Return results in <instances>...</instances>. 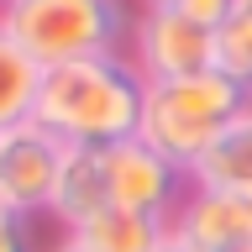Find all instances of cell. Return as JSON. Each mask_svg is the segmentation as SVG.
<instances>
[{
  "label": "cell",
  "instance_id": "cell-1",
  "mask_svg": "<svg viewBox=\"0 0 252 252\" xmlns=\"http://www.w3.org/2000/svg\"><path fill=\"white\" fill-rule=\"evenodd\" d=\"M147 79L131 68L126 53L110 58H74L58 68H42L32 121L47 126L68 147H110L137 137Z\"/></svg>",
  "mask_w": 252,
  "mask_h": 252
},
{
  "label": "cell",
  "instance_id": "cell-2",
  "mask_svg": "<svg viewBox=\"0 0 252 252\" xmlns=\"http://www.w3.org/2000/svg\"><path fill=\"white\" fill-rule=\"evenodd\" d=\"M247 105H252V94L242 90L236 79H226L220 68L163 79V84H147L137 137L147 142L163 163L189 173L205 158V147L216 142V131L231 121V116H242Z\"/></svg>",
  "mask_w": 252,
  "mask_h": 252
},
{
  "label": "cell",
  "instance_id": "cell-3",
  "mask_svg": "<svg viewBox=\"0 0 252 252\" xmlns=\"http://www.w3.org/2000/svg\"><path fill=\"white\" fill-rule=\"evenodd\" d=\"M0 27L16 37V47L42 68L74 58H110L126 53L131 16L126 0H5Z\"/></svg>",
  "mask_w": 252,
  "mask_h": 252
},
{
  "label": "cell",
  "instance_id": "cell-4",
  "mask_svg": "<svg viewBox=\"0 0 252 252\" xmlns=\"http://www.w3.org/2000/svg\"><path fill=\"white\" fill-rule=\"evenodd\" d=\"M68 158V142L53 137L47 126L21 121L0 131V210H11L16 220H42L58 194V173Z\"/></svg>",
  "mask_w": 252,
  "mask_h": 252
},
{
  "label": "cell",
  "instance_id": "cell-5",
  "mask_svg": "<svg viewBox=\"0 0 252 252\" xmlns=\"http://www.w3.org/2000/svg\"><path fill=\"white\" fill-rule=\"evenodd\" d=\"M126 58L147 84L205 74V68H216V32L184 21L179 11H137L131 37H126Z\"/></svg>",
  "mask_w": 252,
  "mask_h": 252
},
{
  "label": "cell",
  "instance_id": "cell-6",
  "mask_svg": "<svg viewBox=\"0 0 252 252\" xmlns=\"http://www.w3.org/2000/svg\"><path fill=\"white\" fill-rule=\"evenodd\" d=\"M105 184H110V205L168 220L179 210V200H184V189H189V173L163 163L142 137H126V142L105 147Z\"/></svg>",
  "mask_w": 252,
  "mask_h": 252
},
{
  "label": "cell",
  "instance_id": "cell-7",
  "mask_svg": "<svg viewBox=\"0 0 252 252\" xmlns=\"http://www.w3.org/2000/svg\"><path fill=\"white\" fill-rule=\"evenodd\" d=\"M168 231L194 252H226L252 242V189H200L189 184L179 210L168 216Z\"/></svg>",
  "mask_w": 252,
  "mask_h": 252
},
{
  "label": "cell",
  "instance_id": "cell-8",
  "mask_svg": "<svg viewBox=\"0 0 252 252\" xmlns=\"http://www.w3.org/2000/svg\"><path fill=\"white\" fill-rule=\"evenodd\" d=\"M110 205V184H105V147H68L58 173V194L47 220H58L63 231H79L84 220H94Z\"/></svg>",
  "mask_w": 252,
  "mask_h": 252
},
{
  "label": "cell",
  "instance_id": "cell-9",
  "mask_svg": "<svg viewBox=\"0 0 252 252\" xmlns=\"http://www.w3.org/2000/svg\"><path fill=\"white\" fill-rule=\"evenodd\" d=\"M189 184H200V189H252V105L216 131L205 158L189 168Z\"/></svg>",
  "mask_w": 252,
  "mask_h": 252
},
{
  "label": "cell",
  "instance_id": "cell-10",
  "mask_svg": "<svg viewBox=\"0 0 252 252\" xmlns=\"http://www.w3.org/2000/svg\"><path fill=\"white\" fill-rule=\"evenodd\" d=\"M79 236L90 252H153L163 236H168V220H158V216H142V210H121V205H105L94 220H84Z\"/></svg>",
  "mask_w": 252,
  "mask_h": 252
},
{
  "label": "cell",
  "instance_id": "cell-11",
  "mask_svg": "<svg viewBox=\"0 0 252 252\" xmlns=\"http://www.w3.org/2000/svg\"><path fill=\"white\" fill-rule=\"evenodd\" d=\"M37 84H42V63H32L27 53L16 47V37L0 27V131L32 121Z\"/></svg>",
  "mask_w": 252,
  "mask_h": 252
},
{
  "label": "cell",
  "instance_id": "cell-12",
  "mask_svg": "<svg viewBox=\"0 0 252 252\" xmlns=\"http://www.w3.org/2000/svg\"><path fill=\"white\" fill-rule=\"evenodd\" d=\"M216 68L252 94V0H236L216 32Z\"/></svg>",
  "mask_w": 252,
  "mask_h": 252
},
{
  "label": "cell",
  "instance_id": "cell-13",
  "mask_svg": "<svg viewBox=\"0 0 252 252\" xmlns=\"http://www.w3.org/2000/svg\"><path fill=\"white\" fill-rule=\"evenodd\" d=\"M231 5L236 0H179L173 11L184 16V21H194V27H205V32H220V21L231 16Z\"/></svg>",
  "mask_w": 252,
  "mask_h": 252
},
{
  "label": "cell",
  "instance_id": "cell-14",
  "mask_svg": "<svg viewBox=\"0 0 252 252\" xmlns=\"http://www.w3.org/2000/svg\"><path fill=\"white\" fill-rule=\"evenodd\" d=\"M27 236V220H16L11 210H0V247H11V242H21Z\"/></svg>",
  "mask_w": 252,
  "mask_h": 252
},
{
  "label": "cell",
  "instance_id": "cell-15",
  "mask_svg": "<svg viewBox=\"0 0 252 252\" xmlns=\"http://www.w3.org/2000/svg\"><path fill=\"white\" fill-rule=\"evenodd\" d=\"M37 252H90V247H84L79 236H68V231H63L58 242H47V247H37Z\"/></svg>",
  "mask_w": 252,
  "mask_h": 252
},
{
  "label": "cell",
  "instance_id": "cell-16",
  "mask_svg": "<svg viewBox=\"0 0 252 252\" xmlns=\"http://www.w3.org/2000/svg\"><path fill=\"white\" fill-rule=\"evenodd\" d=\"M153 252H194V247H189V242H179V236H173V231H168V236H163V242H158V247H153Z\"/></svg>",
  "mask_w": 252,
  "mask_h": 252
},
{
  "label": "cell",
  "instance_id": "cell-17",
  "mask_svg": "<svg viewBox=\"0 0 252 252\" xmlns=\"http://www.w3.org/2000/svg\"><path fill=\"white\" fill-rule=\"evenodd\" d=\"M179 0H142V11H173Z\"/></svg>",
  "mask_w": 252,
  "mask_h": 252
},
{
  "label": "cell",
  "instance_id": "cell-18",
  "mask_svg": "<svg viewBox=\"0 0 252 252\" xmlns=\"http://www.w3.org/2000/svg\"><path fill=\"white\" fill-rule=\"evenodd\" d=\"M0 252H37V247H32V236H21V242H11V247H0Z\"/></svg>",
  "mask_w": 252,
  "mask_h": 252
},
{
  "label": "cell",
  "instance_id": "cell-19",
  "mask_svg": "<svg viewBox=\"0 0 252 252\" xmlns=\"http://www.w3.org/2000/svg\"><path fill=\"white\" fill-rule=\"evenodd\" d=\"M226 252H252V242H242V247H226Z\"/></svg>",
  "mask_w": 252,
  "mask_h": 252
},
{
  "label": "cell",
  "instance_id": "cell-20",
  "mask_svg": "<svg viewBox=\"0 0 252 252\" xmlns=\"http://www.w3.org/2000/svg\"><path fill=\"white\" fill-rule=\"evenodd\" d=\"M0 5H5V0H0Z\"/></svg>",
  "mask_w": 252,
  "mask_h": 252
}]
</instances>
